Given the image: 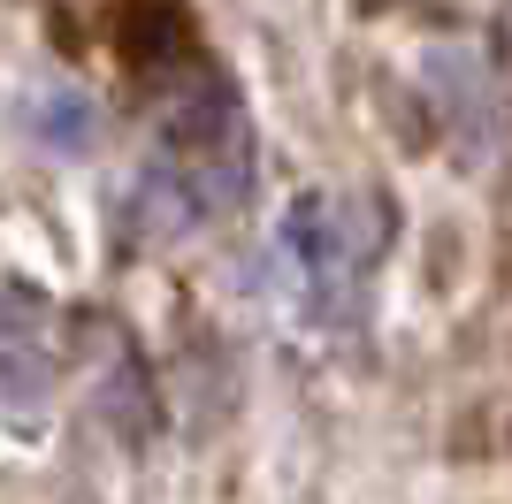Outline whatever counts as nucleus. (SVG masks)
I'll return each instance as SVG.
<instances>
[{
	"mask_svg": "<svg viewBox=\"0 0 512 504\" xmlns=\"http://www.w3.org/2000/svg\"><path fill=\"white\" fill-rule=\"evenodd\" d=\"M192 16L184 0H123L115 8V54H123L138 77H169V69L192 62Z\"/></svg>",
	"mask_w": 512,
	"mask_h": 504,
	"instance_id": "obj_1",
	"label": "nucleus"
},
{
	"mask_svg": "<svg viewBox=\"0 0 512 504\" xmlns=\"http://www.w3.org/2000/svg\"><path fill=\"white\" fill-rule=\"evenodd\" d=\"M31 123H39V138H46L54 153H85V146H92V107L77 100V92H46Z\"/></svg>",
	"mask_w": 512,
	"mask_h": 504,
	"instance_id": "obj_2",
	"label": "nucleus"
},
{
	"mask_svg": "<svg viewBox=\"0 0 512 504\" xmlns=\"http://www.w3.org/2000/svg\"><path fill=\"white\" fill-rule=\"evenodd\" d=\"M360 8H398V0H360Z\"/></svg>",
	"mask_w": 512,
	"mask_h": 504,
	"instance_id": "obj_3",
	"label": "nucleus"
}]
</instances>
